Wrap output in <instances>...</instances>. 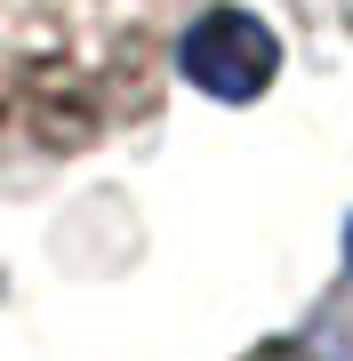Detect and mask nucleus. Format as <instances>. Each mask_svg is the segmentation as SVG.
<instances>
[{"instance_id":"f257e3e1","label":"nucleus","mask_w":353,"mask_h":361,"mask_svg":"<svg viewBox=\"0 0 353 361\" xmlns=\"http://www.w3.org/2000/svg\"><path fill=\"white\" fill-rule=\"evenodd\" d=\"M153 25L137 0H0V145H89L144 104Z\"/></svg>"},{"instance_id":"f03ea898","label":"nucleus","mask_w":353,"mask_h":361,"mask_svg":"<svg viewBox=\"0 0 353 361\" xmlns=\"http://www.w3.org/2000/svg\"><path fill=\"white\" fill-rule=\"evenodd\" d=\"M273 65H281L273 32H265L257 16H241V8H209L177 40V73L193 80V89H209V97H257L265 80H273Z\"/></svg>"}]
</instances>
